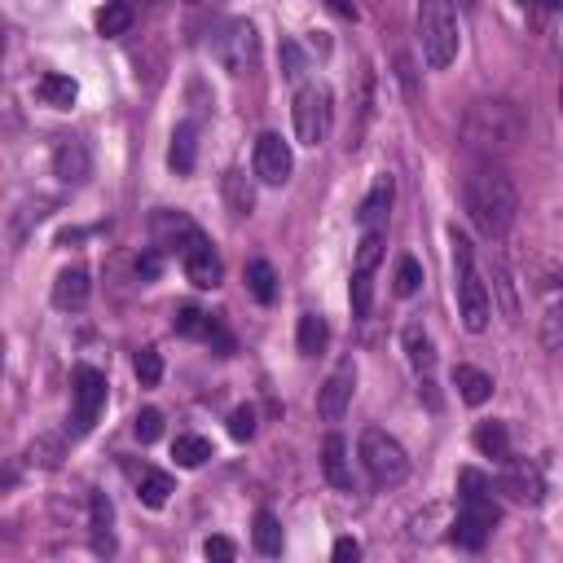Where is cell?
<instances>
[{
    "instance_id": "cell-47",
    "label": "cell",
    "mask_w": 563,
    "mask_h": 563,
    "mask_svg": "<svg viewBox=\"0 0 563 563\" xmlns=\"http://www.w3.org/2000/svg\"><path fill=\"white\" fill-rule=\"evenodd\" d=\"M330 555H335V563H352V559H361V546L352 542V537H339Z\"/></svg>"
},
{
    "instance_id": "cell-11",
    "label": "cell",
    "mask_w": 563,
    "mask_h": 563,
    "mask_svg": "<svg viewBox=\"0 0 563 563\" xmlns=\"http://www.w3.org/2000/svg\"><path fill=\"white\" fill-rule=\"evenodd\" d=\"M502 493H511L520 506H537L546 498V480H542V467L537 462H524V458H506L502 462Z\"/></svg>"
},
{
    "instance_id": "cell-19",
    "label": "cell",
    "mask_w": 563,
    "mask_h": 563,
    "mask_svg": "<svg viewBox=\"0 0 563 563\" xmlns=\"http://www.w3.org/2000/svg\"><path fill=\"white\" fill-rule=\"evenodd\" d=\"M198 163V128L194 124H181L172 132V146H168V168L176 176H190Z\"/></svg>"
},
{
    "instance_id": "cell-21",
    "label": "cell",
    "mask_w": 563,
    "mask_h": 563,
    "mask_svg": "<svg viewBox=\"0 0 563 563\" xmlns=\"http://www.w3.org/2000/svg\"><path fill=\"white\" fill-rule=\"evenodd\" d=\"M36 97L44 106H53V110H71L75 97H80V84H75L71 75H40Z\"/></svg>"
},
{
    "instance_id": "cell-29",
    "label": "cell",
    "mask_w": 563,
    "mask_h": 563,
    "mask_svg": "<svg viewBox=\"0 0 563 563\" xmlns=\"http://www.w3.org/2000/svg\"><path fill=\"white\" fill-rule=\"evenodd\" d=\"M132 27V5L128 0H106L102 9H97V31L102 36H124Z\"/></svg>"
},
{
    "instance_id": "cell-30",
    "label": "cell",
    "mask_w": 563,
    "mask_h": 563,
    "mask_svg": "<svg viewBox=\"0 0 563 563\" xmlns=\"http://www.w3.org/2000/svg\"><path fill=\"white\" fill-rule=\"evenodd\" d=\"M172 458H176V467H203V462L212 458V440L207 436H176Z\"/></svg>"
},
{
    "instance_id": "cell-14",
    "label": "cell",
    "mask_w": 563,
    "mask_h": 563,
    "mask_svg": "<svg viewBox=\"0 0 563 563\" xmlns=\"http://www.w3.org/2000/svg\"><path fill=\"white\" fill-rule=\"evenodd\" d=\"M198 234H203V229H198L185 212H154V220H150V238L159 251H172V247L185 251Z\"/></svg>"
},
{
    "instance_id": "cell-5",
    "label": "cell",
    "mask_w": 563,
    "mask_h": 563,
    "mask_svg": "<svg viewBox=\"0 0 563 563\" xmlns=\"http://www.w3.org/2000/svg\"><path fill=\"white\" fill-rule=\"evenodd\" d=\"M361 467H366L374 489H396V484L410 480V454L383 427H366L361 432Z\"/></svg>"
},
{
    "instance_id": "cell-44",
    "label": "cell",
    "mask_w": 563,
    "mask_h": 563,
    "mask_svg": "<svg viewBox=\"0 0 563 563\" xmlns=\"http://www.w3.org/2000/svg\"><path fill=\"white\" fill-rule=\"evenodd\" d=\"M278 58H282V75H286V80H300V75H304V53H300V44L286 40Z\"/></svg>"
},
{
    "instance_id": "cell-1",
    "label": "cell",
    "mask_w": 563,
    "mask_h": 563,
    "mask_svg": "<svg viewBox=\"0 0 563 563\" xmlns=\"http://www.w3.org/2000/svg\"><path fill=\"white\" fill-rule=\"evenodd\" d=\"M462 203H467L471 225L480 229L484 238H502L506 229L515 225V212H520V194H515L511 176L498 168H476L462 185Z\"/></svg>"
},
{
    "instance_id": "cell-22",
    "label": "cell",
    "mask_w": 563,
    "mask_h": 563,
    "mask_svg": "<svg viewBox=\"0 0 563 563\" xmlns=\"http://www.w3.org/2000/svg\"><path fill=\"white\" fill-rule=\"evenodd\" d=\"M454 388H458V396L467 405H484L493 396V379L484 370H476V366H454Z\"/></svg>"
},
{
    "instance_id": "cell-46",
    "label": "cell",
    "mask_w": 563,
    "mask_h": 563,
    "mask_svg": "<svg viewBox=\"0 0 563 563\" xmlns=\"http://www.w3.org/2000/svg\"><path fill=\"white\" fill-rule=\"evenodd\" d=\"M137 278H141V282H154V278H159V247L146 251V256H137Z\"/></svg>"
},
{
    "instance_id": "cell-17",
    "label": "cell",
    "mask_w": 563,
    "mask_h": 563,
    "mask_svg": "<svg viewBox=\"0 0 563 563\" xmlns=\"http://www.w3.org/2000/svg\"><path fill=\"white\" fill-rule=\"evenodd\" d=\"M392 194H396V181L388 172L374 181V190L366 194V203H361V212H357V220H361V229H379L383 220H388V212H392Z\"/></svg>"
},
{
    "instance_id": "cell-23",
    "label": "cell",
    "mask_w": 563,
    "mask_h": 563,
    "mask_svg": "<svg viewBox=\"0 0 563 563\" xmlns=\"http://www.w3.org/2000/svg\"><path fill=\"white\" fill-rule=\"evenodd\" d=\"M137 498L150 506V511H159V506H168V498H172V476L168 471H154V467H146L137 476Z\"/></svg>"
},
{
    "instance_id": "cell-27",
    "label": "cell",
    "mask_w": 563,
    "mask_h": 563,
    "mask_svg": "<svg viewBox=\"0 0 563 563\" xmlns=\"http://www.w3.org/2000/svg\"><path fill=\"white\" fill-rule=\"evenodd\" d=\"M247 286H251V295H256L260 304L278 300V273H273V264L269 260H251L247 264Z\"/></svg>"
},
{
    "instance_id": "cell-9",
    "label": "cell",
    "mask_w": 563,
    "mask_h": 563,
    "mask_svg": "<svg viewBox=\"0 0 563 563\" xmlns=\"http://www.w3.org/2000/svg\"><path fill=\"white\" fill-rule=\"evenodd\" d=\"M71 383H75L71 388V396H75V436H84L106 405V374L93 370V366H80Z\"/></svg>"
},
{
    "instance_id": "cell-50",
    "label": "cell",
    "mask_w": 563,
    "mask_h": 563,
    "mask_svg": "<svg viewBox=\"0 0 563 563\" xmlns=\"http://www.w3.org/2000/svg\"><path fill=\"white\" fill-rule=\"evenodd\" d=\"M559 110H563V84H559Z\"/></svg>"
},
{
    "instance_id": "cell-45",
    "label": "cell",
    "mask_w": 563,
    "mask_h": 563,
    "mask_svg": "<svg viewBox=\"0 0 563 563\" xmlns=\"http://www.w3.org/2000/svg\"><path fill=\"white\" fill-rule=\"evenodd\" d=\"M203 555L212 559V563H234L238 546L229 542V537H207V542H203Z\"/></svg>"
},
{
    "instance_id": "cell-33",
    "label": "cell",
    "mask_w": 563,
    "mask_h": 563,
    "mask_svg": "<svg viewBox=\"0 0 563 563\" xmlns=\"http://www.w3.org/2000/svg\"><path fill=\"white\" fill-rule=\"evenodd\" d=\"M383 242H388V229H361V242H357V269H366L374 273L379 269V260H383Z\"/></svg>"
},
{
    "instance_id": "cell-25",
    "label": "cell",
    "mask_w": 563,
    "mask_h": 563,
    "mask_svg": "<svg viewBox=\"0 0 563 563\" xmlns=\"http://www.w3.org/2000/svg\"><path fill=\"white\" fill-rule=\"evenodd\" d=\"M476 449L484 458H493V462H506L511 458V436H506L502 423H480L476 427Z\"/></svg>"
},
{
    "instance_id": "cell-13",
    "label": "cell",
    "mask_w": 563,
    "mask_h": 563,
    "mask_svg": "<svg viewBox=\"0 0 563 563\" xmlns=\"http://www.w3.org/2000/svg\"><path fill=\"white\" fill-rule=\"evenodd\" d=\"M181 264H185V278H190L194 286H203V291H216L220 278H225V264H220L216 247L203 234H198L190 247L181 251Z\"/></svg>"
},
{
    "instance_id": "cell-41",
    "label": "cell",
    "mask_w": 563,
    "mask_h": 563,
    "mask_svg": "<svg viewBox=\"0 0 563 563\" xmlns=\"http://www.w3.org/2000/svg\"><path fill=\"white\" fill-rule=\"evenodd\" d=\"M476 498H489V480H484L476 467H462L458 471V502H476Z\"/></svg>"
},
{
    "instance_id": "cell-15",
    "label": "cell",
    "mask_w": 563,
    "mask_h": 563,
    "mask_svg": "<svg viewBox=\"0 0 563 563\" xmlns=\"http://www.w3.org/2000/svg\"><path fill=\"white\" fill-rule=\"evenodd\" d=\"M53 176H58L62 185H84L88 176H93V154H88L84 141L66 137L58 150H53Z\"/></svg>"
},
{
    "instance_id": "cell-24",
    "label": "cell",
    "mask_w": 563,
    "mask_h": 563,
    "mask_svg": "<svg viewBox=\"0 0 563 563\" xmlns=\"http://www.w3.org/2000/svg\"><path fill=\"white\" fill-rule=\"evenodd\" d=\"M295 344H300L304 357H317L326 344H330V326H326V317H317V313H304L300 317V330H295Z\"/></svg>"
},
{
    "instance_id": "cell-31",
    "label": "cell",
    "mask_w": 563,
    "mask_h": 563,
    "mask_svg": "<svg viewBox=\"0 0 563 563\" xmlns=\"http://www.w3.org/2000/svg\"><path fill=\"white\" fill-rule=\"evenodd\" d=\"M110 524H115V506H110L106 493H93V546L97 550H115V542H110Z\"/></svg>"
},
{
    "instance_id": "cell-3",
    "label": "cell",
    "mask_w": 563,
    "mask_h": 563,
    "mask_svg": "<svg viewBox=\"0 0 563 563\" xmlns=\"http://www.w3.org/2000/svg\"><path fill=\"white\" fill-rule=\"evenodd\" d=\"M449 242H454L458 317H462V326H467L471 335H484V330H489V313H493V304H489V286H484V282H480V273H476V251H471L467 234H458V229H449Z\"/></svg>"
},
{
    "instance_id": "cell-39",
    "label": "cell",
    "mask_w": 563,
    "mask_h": 563,
    "mask_svg": "<svg viewBox=\"0 0 563 563\" xmlns=\"http://www.w3.org/2000/svg\"><path fill=\"white\" fill-rule=\"evenodd\" d=\"M132 370H137L141 388H154V383L163 379V357H159L154 348H141V352H137V361H132Z\"/></svg>"
},
{
    "instance_id": "cell-51",
    "label": "cell",
    "mask_w": 563,
    "mask_h": 563,
    "mask_svg": "<svg viewBox=\"0 0 563 563\" xmlns=\"http://www.w3.org/2000/svg\"><path fill=\"white\" fill-rule=\"evenodd\" d=\"M520 5H528V0H520Z\"/></svg>"
},
{
    "instance_id": "cell-28",
    "label": "cell",
    "mask_w": 563,
    "mask_h": 563,
    "mask_svg": "<svg viewBox=\"0 0 563 563\" xmlns=\"http://www.w3.org/2000/svg\"><path fill=\"white\" fill-rule=\"evenodd\" d=\"M405 352H410V366L418 374H427L436 366V348H432V339H427L423 326H405Z\"/></svg>"
},
{
    "instance_id": "cell-42",
    "label": "cell",
    "mask_w": 563,
    "mask_h": 563,
    "mask_svg": "<svg viewBox=\"0 0 563 563\" xmlns=\"http://www.w3.org/2000/svg\"><path fill=\"white\" fill-rule=\"evenodd\" d=\"M132 432H137L141 445H154V440L163 436V414L159 410H141L137 418H132Z\"/></svg>"
},
{
    "instance_id": "cell-35",
    "label": "cell",
    "mask_w": 563,
    "mask_h": 563,
    "mask_svg": "<svg viewBox=\"0 0 563 563\" xmlns=\"http://www.w3.org/2000/svg\"><path fill=\"white\" fill-rule=\"evenodd\" d=\"M172 326H176V335H185V339H207V330H212V313H203V308L185 304L181 313L172 317Z\"/></svg>"
},
{
    "instance_id": "cell-37",
    "label": "cell",
    "mask_w": 563,
    "mask_h": 563,
    "mask_svg": "<svg viewBox=\"0 0 563 563\" xmlns=\"http://www.w3.org/2000/svg\"><path fill=\"white\" fill-rule=\"evenodd\" d=\"M493 286H498V295H502V313H506V317H520V295H515L511 269H506L502 256L493 260Z\"/></svg>"
},
{
    "instance_id": "cell-2",
    "label": "cell",
    "mask_w": 563,
    "mask_h": 563,
    "mask_svg": "<svg viewBox=\"0 0 563 563\" xmlns=\"http://www.w3.org/2000/svg\"><path fill=\"white\" fill-rule=\"evenodd\" d=\"M524 132H528V124H524L520 106L502 102V97H484V102H476L462 115V141L480 154L515 150L524 141Z\"/></svg>"
},
{
    "instance_id": "cell-49",
    "label": "cell",
    "mask_w": 563,
    "mask_h": 563,
    "mask_svg": "<svg viewBox=\"0 0 563 563\" xmlns=\"http://www.w3.org/2000/svg\"><path fill=\"white\" fill-rule=\"evenodd\" d=\"M563 5V0H546V9H559Z\"/></svg>"
},
{
    "instance_id": "cell-48",
    "label": "cell",
    "mask_w": 563,
    "mask_h": 563,
    "mask_svg": "<svg viewBox=\"0 0 563 563\" xmlns=\"http://www.w3.org/2000/svg\"><path fill=\"white\" fill-rule=\"evenodd\" d=\"M326 5H330V9H335V14H339V18H352V22H357V18H361V9H357V0H326Z\"/></svg>"
},
{
    "instance_id": "cell-36",
    "label": "cell",
    "mask_w": 563,
    "mask_h": 563,
    "mask_svg": "<svg viewBox=\"0 0 563 563\" xmlns=\"http://www.w3.org/2000/svg\"><path fill=\"white\" fill-rule=\"evenodd\" d=\"M27 462L31 467H49L53 471L62 462V436H36L27 445Z\"/></svg>"
},
{
    "instance_id": "cell-18",
    "label": "cell",
    "mask_w": 563,
    "mask_h": 563,
    "mask_svg": "<svg viewBox=\"0 0 563 563\" xmlns=\"http://www.w3.org/2000/svg\"><path fill=\"white\" fill-rule=\"evenodd\" d=\"M53 304L62 308V313H71V308H84L88 304V269H62L58 282H53Z\"/></svg>"
},
{
    "instance_id": "cell-40",
    "label": "cell",
    "mask_w": 563,
    "mask_h": 563,
    "mask_svg": "<svg viewBox=\"0 0 563 563\" xmlns=\"http://www.w3.org/2000/svg\"><path fill=\"white\" fill-rule=\"evenodd\" d=\"M542 348H550V352L563 348V300L550 304L546 317H542Z\"/></svg>"
},
{
    "instance_id": "cell-43",
    "label": "cell",
    "mask_w": 563,
    "mask_h": 563,
    "mask_svg": "<svg viewBox=\"0 0 563 563\" xmlns=\"http://www.w3.org/2000/svg\"><path fill=\"white\" fill-rule=\"evenodd\" d=\"M229 436H234V440H251V436H256V410H251V405H238V410L229 414Z\"/></svg>"
},
{
    "instance_id": "cell-32",
    "label": "cell",
    "mask_w": 563,
    "mask_h": 563,
    "mask_svg": "<svg viewBox=\"0 0 563 563\" xmlns=\"http://www.w3.org/2000/svg\"><path fill=\"white\" fill-rule=\"evenodd\" d=\"M251 537H256V550H260V555H269V559L282 555V524L273 520L269 511L256 515V528H251Z\"/></svg>"
},
{
    "instance_id": "cell-12",
    "label": "cell",
    "mask_w": 563,
    "mask_h": 563,
    "mask_svg": "<svg viewBox=\"0 0 563 563\" xmlns=\"http://www.w3.org/2000/svg\"><path fill=\"white\" fill-rule=\"evenodd\" d=\"M295 172V159H291V146L278 137V132H260L256 141V176L264 185H286Z\"/></svg>"
},
{
    "instance_id": "cell-16",
    "label": "cell",
    "mask_w": 563,
    "mask_h": 563,
    "mask_svg": "<svg viewBox=\"0 0 563 563\" xmlns=\"http://www.w3.org/2000/svg\"><path fill=\"white\" fill-rule=\"evenodd\" d=\"M322 471H326V480L335 484V489H352V462H348V440L344 436H326V445H322Z\"/></svg>"
},
{
    "instance_id": "cell-7",
    "label": "cell",
    "mask_w": 563,
    "mask_h": 563,
    "mask_svg": "<svg viewBox=\"0 0 563 563\" xmlns=\"http://www.w3.org/2000/svg\"><path fill=\"white\" fill-rule=\"evenodd\" d=\"M295 137L300 146H322L330 137V124H335V102H330V88L326 84H304L295 93Z\"/></svg>"
},
{
    "instance_id": "cell-34",
    "label": "cell",
    "mask_w": 563,
    "mask_h": 563,
    "mask_svg": "<svg viewBox=\"0 0 563 563\" xmlns=\"http://www.w3.org/2000/svg\"><path fill=\"white\" fill-rule=\"evenodd\" d=\"M392 291L401 295V300H410V295H418V291H423V264H418L414 256H401V260H396Z\"/></svg>"
},
{
    "instance_id": "cell-26",
    "label": "cell",
    "mask_w": 563,
    "mask_h": 563,
    "mask_svg": "<svg viewBox=\"0 0 563 563\" xmlns=\"http://www.w3.org/2000/svg\"><path fill=\"white\" fill-rule=\"evenodd\" d=\"M49 212H53V198H27V203H22L18 212H14V220H9V238L22 242V238H27V229L40 225V220L49 216Z\"/></svg>"
},
{
    "instance_id": "cell-4",
    "label": "cell",
    "mask_w": 563,
    "mask_h": 563,
    "mask_svg": "<svg viewBox=\"0 0 563 563\" xmlns=\"http://www.w3.org/2000/svg\"><path fill=\"white\" fill-rule=\"evenodd\" d=\"M418 44H423V62L432 71H445L458 58V14L449 0H418Z\"/></svg>"
},
{
    "instance_id": "cell-20",
    "label": "cell",
    "mask_w": 563,
    "mask_h": 563,
    "mask_svg": "<svg viewBox=\"0 0 563 563\" xmlns=\"http://www.w3.org/2000/svg\"><path fill=\"white\" fill-rule=\"evenodd\" d=\"M225 203H229V212H234L238 220L256 212V185H251V176L242 172V168H229L225 172Z\"/></svg>"
},
{
    "instance_id": "cell-10",
    "label": "cell",
    "mask_w": 563,
    "mask_h": 563,
    "mask_svg": "<svg viewBox=\"0 0 563 563\" xmlns=\"http://www.w3.org/2000/svg\"><path fill=\"white\" fill-rule=\"evenodd\" d=\"M352 388H357V366H352V361H339L335 374H330L322 383V392H317V414H322L326 423H339L352 405Z\"/></svg>"
},
{
    "instance_id": "cell-8",
    "label": "cell",
    "mask_w": 563,
    "mask_h": 563,
    "mask_svg": "<svg viewBox=\"0 0 563 563\" xmlns=\"http://www.w3.org/2000/svg\"><path fill=\"white\" fill-rule=\"evenodd\" d=\"M502 520V511L493 506V498H476V502H458V515H454V542L462 550H480L484 542H489V533H493V524Z\"/></svg>"
},
{
    "instance_id": "cell-38",
    "label": "cell",
    "mask_w": 563,
    "mask_h": 563,
    "mask_svg": "<svg viewBox=\"0 0 563 563\" xmlns=\"http://www.w3.org/2000/svg\"><path fill=\"white\" fill-rule=\"evenodd\" d=\"M352 317H366L370 313V300H374V282L366 269H352Z\"/></svg>"
},
{
    "instance_id": "cell-6",
    "label": "cell",
    "mask_w": 563,
    "mask_h": 563,
    "mask_svg": "<svg viewBox=\"0 0 563 563\" xmlns=\"http://www.w3.org/2000/svg\"><path fill=\"white\" fill-rule=\"evenodd\" d=\"M212 53H216V62L225 66L229 75H251L260 66V36H256V27H251L247 18H229L225 27L216 31Z\"/></svg>"
}]
</instances>
